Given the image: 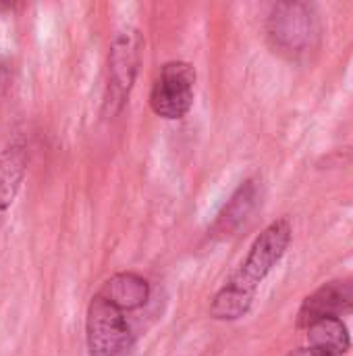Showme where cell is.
<instances>
[{
    "mask_svg": "<svg viewBox=\"0 0 353 356\" xmlns=\"http://www.w3.org/2000/svg\"><path fill=\"white\" fill-rule=\"evenodd\" d=\"M289 219L273 221L252 244L246 261L227 280L210 302V315L218 321H237L246 317L254 305L256 292L266 275L281 263L291 244Z\"/></svg>",
    "mask_w": 353,
    "mask_h": 356,
    "instance_id": "obj_2",
    "label": "cell"
},
{
    "mask_svg": "<svg viewBox=\"0 0 353 356\" xmlns=\"http://www.w3.org/2000/svg\"><path fill=\"white\" fill-rule=\"evenodd\" d=\"M270 48L295 63L312 58L320 46V21L308 2H279L266 19Z\"/></svg>",
    "mask_w": 353,
    "mask_h": 356,
    "instance_id": "obj_3",
    "label": "cell"
},
{
    "mask_svg": "<svg viewBox=\"0 0 353 356\" xmlns=\"http://www.w3.org/2000/svg\"><path fill=\"white\" fill-rule=\"evenodd\" d=\"M25 175V156L21 148H10L0 159V211H6L15 200Z\"/></svg>",
    "mask_w": 353,
    "mask_h": 356,
    "instance_id": "obj_9",
    "label": "cell"
},
{
    "mask_svg": "<svg viewBox=\"0 0 353 356\" xmlns=\"http://www.w3.org/2000/svg\"><path fill=\"white\" fill-rule=\"evenodd\" d=\"M256 198H258V188H256V181L250 179L233 194L225 211L218 215L214 223V232H218L221 236H229L233 229H237L246 221V217L252 213Z\"/></svg>",
    "mask_w": 353,
    "mask_h": 356,
    "instance_id": "obj_8",
    "label": "cell"
},
{
    "mask_svg": "<svg viewBox=\"0 0 353 356\" xmlns=\"http://www.w3.org/2000/svg\"><path fill=\"white\" fill-rule=\"evenodd\" d=\"M306 342L287 356H343L350 346V332L339 317L316 319L304 327Z\"/></svg>",
    "mask_w": 353,
    "mask_h": 356,
    "instance_id": "obj_7",
    "label": "cell"
},
{
    "mask_svg": "<svg viewBox=\"0 0 353 356\" xmlns=\"http://www.w3.org/2000/svg\"><path fill=\"white\" fill-rule=\"evenodd\" d=\"M144 35L137 27H123L114 33L108 52V83L104 96V115L114 117L123 111L135 86L141 65Z\"/></svg>",
    "mask_w": 353,
    "mask_h": 356,
    "instance_id": "obj_4",
    "label": "cell"
},
{
    "mask_svg": "<svg viewBox=\"0 0 353 356\" xmlns=\"http://www.w3.org/2000/svg\"><path fill=\"white\" fill-rule=\"evenodd\" d=\"M150 300V284L135 271L114 273L94 294L87 317L85 338L89 356H133L137 330L133 315Z\"/></svg>",
    "mask_w": 353,
    "mask_h": 356,
    "instance_id": "obj_1",
    "label": "cell"
},
{
    "mask_svg": "<svg viewBox=\"0 0 353 356\" xmlns=\"http://www.w3.org/2000/svg\"><path fill=\"white\" fill-rule=\"evenodd\" d=\"M350 313H353V280L329 282L304 300L298 313V327L304 330L312 321L325 317L341 319Z\"/></svg>",
    "mask_w": 353,
    "mask_h": 356,
    "instance_id": "obj_6",
    "label": "cell"
},
{
    "mask_svg": "<svg viewBox=\"0 0 353 356\" xmlns=\"http://www.w3.org/2000/svg\"><path fill=\"white\" fill-rule=\"evenodd\" d=\"M196 69L185 60H171L160 67L150 90L152 111L169 121L183 119L193 106Z\"/></svg>",
    "mask_w": 353,
    "mask_h": 356,
    "instance_id": "obj_5",
    "label": "cell"
}]
</instances>
